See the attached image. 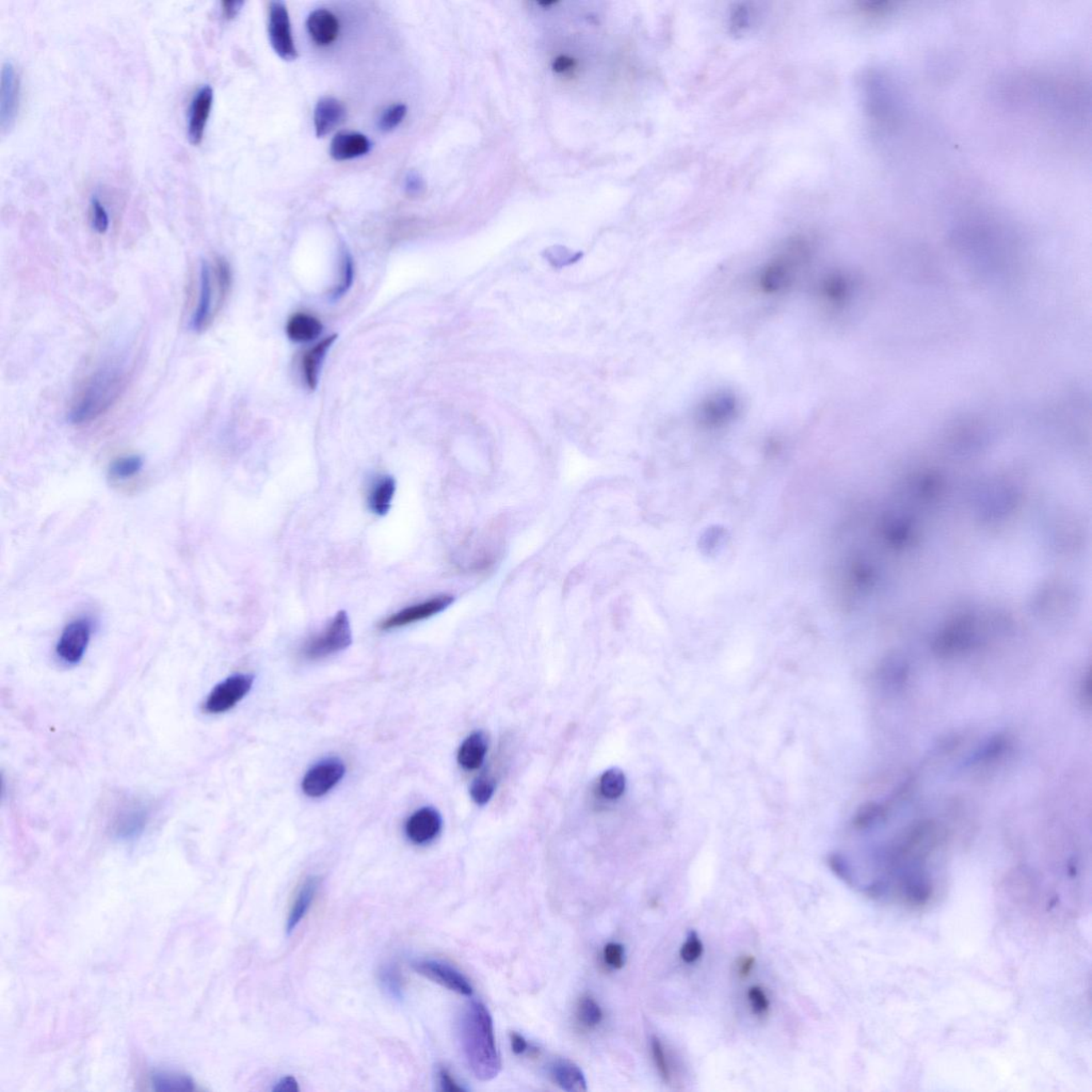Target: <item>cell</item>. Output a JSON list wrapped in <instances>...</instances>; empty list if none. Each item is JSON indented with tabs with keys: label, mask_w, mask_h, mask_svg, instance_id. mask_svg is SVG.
<instances>
[{
	"label": "cell",
	"mask_w": 1092,
	"mask_h": 1092,
	"mask_svg": "<svg viewBox=\"0 0 1092 1092\" xmlns=\"http://www.w3.org/2000/svg\"><path fill=\"white\" fill-rule=\"evenodd\" d=\"M320 886V880L316 876H309L301 883L290 906L288 921H286V933H292L304 920L315 901Z\"/></svg>",
	"instance_id": "e0dca14e"
},
{
	"label": "cell",
	"mask_w": 1092,
	"mask_h": 1092,
	"mask_svg": "<svg viewBox=\"0 0 1092 1092\" xmlns=\"http://www.w3.org/2000/svg\"><path fill=\"white\" fill-rule=\"evenodd\" d=\"M740 402L729 392H719L707 397L697 411V420L703 427L717 429L729 425L740 413Z\"/></svg>",
	"instance_id": "52a82bcc"
},
{
	"label": "cell",
	"mask_w": 1092,
	"mask_h": 1092,
	"mask_svg": "<svg viewBox=\"0 0 1092 1092\" xmlns=\"http://www.w3.org/2000/svg\"><path fill=\"white\" fill-rule=\"evenodd\" d=\"M346 119V108L334 97H324L314 110V125L318 138L327 136Z\"/></svg>",
	"instance_id": "d6986e66"
},
{
	"label": "cell",
	"mask_w": 1092,
	"mask_h": 1092,
	"mask_svg": "<svg viewBox=\"0 0 1092 1092\" xmlns=\"http://www.w3.org/2000/svg\"><path fill=\"white\" fill-rule=\"evenodd\" d=\"M652 1058H653L656 1069L663 1082L669 1084L673 1079V1071L668 1060V1056L663 1048L661 1040L658 1037H653L651 1040Z\"/></svg>",
	"instance_id": "f546056e"
},
{
	"label": "cell",
	"mask_w": 1092,
	"mask_h": 1092,
	"mask_svg": "<svg viewBox=\"0 0 1092 1092\" xmlns=\"http://www.w3.org/2000/svg\"><path fill=\"white\" fill-rule=\"evenodd\" d=\"M213 309V283H211V267L207 262H203L201 269H200V296L198 306H196L194 316L191 320V328L195 332H201L211 325L214 316Z\"/></svg>",
	"instance_id": "2e32d148"
},
{
	"label": "cell",
	"mask_w": 1092,
	"mask_h": 1092,
	"mask_svg": "<svg viewBox=\"0 0 1092 1092\" xmlns=\"http://www.w3.org/2000/svg\"><path fill=\"white\" fill-rule=\"evenodd\" d=\"M510 1040H512V1050L516 1054H523V1053L528 1050V1044L526 1043L523 1036L518 1035L517 1032H512V1034L510 1035Z\"/></svg>",
	"instance_id": "f6af8a7d"
},
{
	"label": "cell",
	"mask_w": 1092,
	"mask_h": 1092,
	"mask_svg": "<svg viewBox=\"0 0 1092 1092\" xmlns=\"http://www.w3.org/2000/svg\"><path fill=\"white\" fill-rule=\"evenodd\" d=\"M371 148V141L362 133L344 132L334 137L330 154L337 161L351 160L367 155Z\"/></svg>",
	"instance_id": "ffe728a7"
},
{
	"label": "cell",
	"mask_w": 1092,
	"mask_h": 1092,
	"mask_svg": "<svg viewBox=\"0 0 1092 1092\" xmlns=\"http://www.w3.org/2000/svg\"><path fill=\"white\" fill-rule=\"evenodd\" d=\"M626 789V776L618 768L605 772L600 781V791L605 798L616 799Z\"/></svg>",
	"instance_id": "484cf974"
},
{
	"label": "cell",
	"mask_w": 1092,
	"mask_h": 1092,
	"mask_svg": "<svg viewBox=\"0 0 1092 1092\" xmlns=\"http://www.w3.org/2000/svg\"><path fill=\"white\" fill-rule=\"evenodd\" d=\"M703 950H705V948H703V943L697 936V933H693L690 934L689 939H687L684 944H683L681 952H679V956H681L682 960L684 961L685 964L691 965L700 959L703 954Z\"/></svg>",
	"instance_id": "8d00e7d4"
},
{
	"label": "cell",
	"mask_w": 1092,
	"mask_h": 1092,
	"mask_svg": "<svg viewBox=\"0 0 1092 1092\" xmlns=\"http://www.w3.org/2000/svg\"><path fill=\"white\" fill-rule=\"evenodd\" d=\"M148 819V810L136 800H125L117 805L110 827L117 838L132 839L141 834Z\"/></svg>",
	"instance_id": "7c38bea8"
},
{
	"label": "cell",
	"mask_w": 1092,
	"mask_h": 1092,
	"mask_svg": "<svg viewBox=\"0 0 1092 1092\" xmlns=\"http://www.w3.org/2000/svg\"><path fill=\"white\" fill-rule=\"evenodd\" d=\"M213 100L214 90L210 85L201 86L192 98L187 127L188 138L191 143H201Z\"/></svg>",
	"instance_id": "9a60e30c"
},
{
	"label": "cell",
	"mask_w": 1092,
	"mask_h": 1092,
	"mask_svg": "<svg viewBox=\"0 0 1092 1092\" xmlns=\"http://www.w3.org/2000/svg\"><path fill=\"white\" fill-rule=\"evenodd\" d=\"M92 225L98 233L103 234L109 227V217L107 211L98 198H92L91 201Z\"/></svg>",
	"instance_id": "74e56055"
},
{
	"label": "cell",
	"mask_w": 1092,
	"mask_h": 1092,
	"mask_svg": "<svg viewBox=\"0 0 1092 1092\" xmlns=\"http://www.w3.org/2000/svg\"><path fill=\"white\" fill-rule=\"evenodd\" d=\"M754 965H756V959L752 956L741 958L738 964V974L742 978L748 977L753 971Z\"/></svg>",
	"instance_id": "ee69618b"
},
{
	"label": "cell",
	"mask_w": 1092,
	"mask_h": 1092,
	"mask_svg": "<svg viewBox=\"0 0 1092 1092\" xmlns=\"http://www.w3.org/2000/svg\"><path fill=\"white\" fill-rule=\"evenodd\" d=\"M453 596L439 595L435 598L425 601V602L413 605V606L404 608V610L397 612L384 620L381 623V630L388 631L393 628H398L408 626V624L416 623L430 618V616L439 614L453 603Z\"/></svg>",
	"instance_id": "4fadbf2b"
},
{
	"label": "cell",
	"mask_w": 1092,
	"mask_h": 1092,
	"mask_svg": "<svg viewBox=\"0 0 1092 1092\" xmlns=\"http://www.w3.org/2000/svg\"><path fill=\"white\" fill-rule=\"evenodd\" d=\"M322 329L324 325L315 316L308 313H296L286 325V334L294 343H309L320 335Z\"/></svg>",
	"instance_id": "603a6c76"
},
{
	"label": "cell",
	"mask_w": 1092,
	"mask_h": 1092,
	"mask_svg": "<svg viewBox=\"0 0 1092 1092\" xmlns=\"http://www.w3.org/2000/svg\"><path fill=\"white\" fill-rule=\"evenodd\" d=\"M439 1086L443 1091L447 1092H461L465 1091V1088L459 1085L458 1082L451 1076L449 1071L442 1069L439 1072Z\"/></svg>",
	"instance_id": "ab89813d"
},
{
	"label": "cell",
	"mask_w": 1092,
	"mask_h": 1092,
	"mask_svg": "<svg viewBox=\"0 0 1092 1092\" xmlns=\"http://www.w3.org/2000/svg\"><path fill=\"white\" fill-rule=\"evenodd\" d=\"M748 1001L752 1012L756 1016L763 1017L767 1015L771 1009V1001L764 989L760 985H752L748 990Z\"/></svg>",
	"instance_id": "d590c367"
},
{
	"label": "cell",
	"mask_w": 1092,
	"mask_h": 1092,
	"mask_svg": "<svg viewBox=\"0 0 1092 1092\" xmlns=\"http://www.w3.org/2000/svg\"><path fill=\"white\" fill-rule=\"evenodd\" d=\"M603 957L605 964L612 969H621L624 965V949L618 943H610L605 946Z\"/></svg>",
	"instance_id": "f35d334b"
},
{
	"label": "cell",
	"mask_w": 1092,
	"mask_h": 1092,
	"mask_svg": "<svg viewBox=\"0 0 1092 1092\" xmlns=\"http://www.w3.org/2000/svg\"><path fill=\"white\" fill-rule=\"evenodd\" d=\"M143 466V460L139 455H127L113 461L109 473L116 479H128L138 474Z\"/></svg>",
	"instance_id": "4316f807"
},
{
	"label": "cell",
	"mask_w": 1092,
	"mask_h": 1092,
	"mask_svg": "<svg viewBox=\"0 0 1092 1092\" xmlns=\"http://www.w3.org/2000/svg\"><path fill=\"white\" fill-rule=\"evenodd\" d=\"M274 1092H297L299 1091V1084L294 1076H284L276 1084L273 1088Z\"/></svg>",
	"instance_id": "b9f144b4"
},
{
	"label": "cell",
	"mask_w": 1092,
	"mask_h": 1092,
	"mask_svg": "<svg viewBox=\"0 0 1092 1092\" xmlns=\"http://www.w3.org/2000/svg\"><path fill=\"white\" fill-rule=\"evenodd\" d=\"M127 372L117 365H107L82 388L69 414L70 422L81 425L100 418L120 398L127 387Z\"/></svg>",
	"instance_id": "7a4b0ae2"
},
{
	"label": "cell",
	"mask_w": 1092,
	"mask_h": 1092,
	"mask_svg": "<svg viewBox=\"0 0 1092 1092\" xmlns=\"http://www.w3.org/2000/svg\"><path fill=\"white\" fill-rule=\"evenodd\" d=\"M153 1083L159 1090H190L192 1083L190 1079L183 1075L170 1074V1072H160L153 1076Z\"/></svg>",
	"instance_id": "f1b7e54d"
},
{
	"label": "cell",
	"mask_w": 1092,
	"mask_h": 1092,
	"mask_svg": "<svg viewBox=\"0 0 1092 1092\" xmlns=\"http://www.w3.org/2000/svg\"><path fill=\"white\" fill-rule=\"evenodd\" d=\"M460 1040L467 1064L476 1079L488 1082L497 1078L502 1062L495 1043L493 1019L481 1001H471L463 1011Z\"/></svg>",
	"instance_id": "6da1fadb"
},
{
	"label": "cell",
	"mask_w": 1092,
	"mask_h": 1092,
	"mask_svg": "<svg viewBox=\"0 0 1092 1092\" xmlns=\"http://www.w3.org/2000/svg\"><path fill=\"white\" fill-rule=\"evenodd\" d=\"M243 5L245 3L242 0H223L221 3L223 14L226 18H234Z\"/></svg>",
	"instance_id": "7bdbcfd3"
},
{
	"label": "cell",
	"mask_w": 1092,
	"mask_h": 1092,
	"mask_svg": "<svg viewBox=\"0 0 1092 1092\" xmlns=\"http://www.w3.org/2000/svg\"><path fill=\"white\" fill-rule=\"evenodd\" d=\"M309 37L320 46L331 45L340 34L339 19L327 9H317L306 21Z\"/></svg>",
	"instance_id": "ac0fdd59"
},
{
	"label": "cell",
	"mask_w": 1092,
	"mask_h": 1092,
	"mask_svg": "<svg viewBox=\"0 0 1092 1092\" xmlns=\"http://www.w3.org/2000/svg\"><path fill=\"white\" fill-rule=\"evenodd\" d=\"M577 1017L584 1027H595L603 1019L602 1009L591 996H584L577 1007Z\"/></svg>",
	"instance_id": "83f0119b"
},
{
	"label": "cell",
	"mask_w": 1092,
	"mask_h": 1092,
	"mask_svg": "<svg viewBox=\"0 0 1092 1092\" xmlns=\"http://www.w3.org/2000/svg\"><path fill=\"white\" fill-rule=\"evenodd\" d=\"M495 792V783L488 776L479 777L471 787V798L479 805L489 803Z\"/></svg>",
	"instance_id": "1f68e13d"
},
{
	"label": "cell",
	"mask_w": 1092,
	"mask_h": 1092,
	"mask_svg": "<svg viewBox=\"0 0 1092 1092\" xmlns=\"http://www.w3.org/2000/svg\"><path fill=\"white\" fill-rule=\"evenodd\" d=\"M336 337V335L325 337L320 343L309 349L302 356V375H304L306 386L309 390H315L317 387L322 362H324L325 357L327 356V352L331 348L334 341H335Z\"/></svg>",
	"instance_id": "44dd1931"
},
{
	"label": "cell",
	"mask_w": 1092,
	"mask_h": 1092,
	"mask_svg": "<svg viewBox=\"0 0 1092 1092\" xmlns=\"http://www.w3.org/2000/svg\"><path fill=\"white\" fill-rule=\"evenodd\" d=\"M407 115V106L397 104L391 106L382 113L379 120V129L382 132H392L398 127Z\"/></svg>",
	"instance_id": "d6a6232c"
},
{
	"label": "cell",
	"mask_w": 1092,
	"mask_h": 1092,
	"mask_svg": "<svg viewBox=\"0 0 1092 1092\" xmlns=\"http://www.w3.org/2000/svg\"><path fill=\"white\" fill-rule=\"evenodd\" d=\"M215 276L217 280L220 301L226 300L231 286V270L229 263L223 257L216 259Z\"/></svg>",
	"instance_id": "836d02e7"
},
{
	"label": "cell",
	"mask_w": 1092,
	"mask_h": 1092,
	"mask_svg": "<svg viewBox=\"0 0 1092 1092\" xmlns=\"http://www.w3.org/2000/svg\"><path fill=\"white\" fill-rule=\"evenodd\" d=\"M811 251L812 242L805 236L789 239L780 252L762 269L759 278L762 292L779 294L791 288L797 273L810 258Z\"/></svg>",
	"instance_id": "3957f363"
},
{
	"label": "cell",
	"mask_w": 1092,
	"mask_h": 1092,
	"mask_svg": "<svg viewBox=\"0 0 1092 1092\" xmlns=\"http://www.w3.org/2000/svg\"><path fill=\"white\" fill-rule=\"evenodd\" d=\"M352 642L351 622L345 611H340L324 631L305 642L302 655L309 661H318L347 649Z\"/></svg>",
	"instance_id": "277c9868"
},
{
	"label": "cell",
	"mask_w": 1092,
	"mask_h": 1092,
	"mask_svg": "<svg viewBox=\"0 0 1092 1092\" xmlns=\"http://www.w3.org/2000/svg\"><path fill=\"white\" fill-rule=\"evenodd\" d=\"M345 775V765L339 759H328L313 766L302 780L305 795L317 798L339 784Z\"/></svg>",
	"instance_id": "30bf717a"
},
{
	"label": "cell",
	"mask_w": 1092,
	"mask_h": 1092,
	"mask_svg": "<svg viewBox=\"0 0 1092 1092\" xmlns=\"http://www.w3.org/2000/svg\"><path fill=\"white\" fill-rule=\"evenodd\" d=\"M413 968L420 975L443 985L450 991L465 996L473 995V987L469 980L457 969L445 962L434 959L419 960L414 962Z\"/></svg>",
	"instance_id": "ba28073f"
},
{
	"label": "cell",
	"mask_w": 1092,
	"mask_h": 1092,
	"mask_svg": "<svg viewBox=\"0 0 1092 1092\" xmlns=\"http://www.w3.org/2000/svg\"><path fill=\"white\" fill-rule=\"evenodd\" d=\"M253 677L250 674H234L219 683L204 702V710L208 714H222L233 709L252 689Z\"/></svg>",
	"instance_id": "5b68a950"
},
{
	"label": "cell",
	"mask_w": 1092,
	"mask_h": 1092,
	"mask_svg": "<svg viewBox=\"0 0 1092 1092\" xmlns=\"http://www.w3.org/2000/svg\"><path fill=\"white\" fill-rule=\"evenodd\" d=\"M381 983L392 996L402 997L403 992V978L402 972L395 965L386 966L380 973Z\"/></svg>",
	"instance_id": "4dcf8cb0"
},
{
	"label": "cell",
	"mask_w": 1092,
	"mask_h": 1092,
	"mask_svg": "<svg viewBox=\"0 0 1092 1092\" xmlns=\"http://www.w3.org/2000/svg\"><path fill=\"white\" fill-rule=\"evenodd\" d=\"M424 188L423 180L415 173H411L407 176L406 192L408 195L418 196L422 194Z\"/></svg>",
	"instance_id": "60d3db41"
},
{
	"label": "cell",
	"mask_w": 1092,
	"mask_h": 1092,
	"mask_svg": "<svg viewBox=\"0 0 1092 1092\" xmlns=\"http://www.w3.org/2000/svg\"><path fill=\"white\" fill-rule=\"evenodd\" d=\"M549 1074H551L554 1083L557 1084L564 1091L581 1092L587 1090V1082L583 1071L569 1060H555L549 1067Z\"/></svg>",
	"instance_id": "7402d4cb"
},
{
	"label": "cell",
	"mask_w": 1092,
	"mask_h": 1092,
	"mask_svg": "<svg viewBox=\"0 0 1092 1092\" xmlns=\"http://www.w3.org/2000/svg\"><path fill=\"white\" fill-rule=\"evenodd\" d=\"M488 751V738L482 732L471 734L462 742L458 752V762L466 771L481 767Z\"/></svg>",
	"instance_id": "cb8c5ba5"
},
{
	"label": "cell",
	"mask_w": 1092,
	"mask_h": 1092,
	"mask_svg": "<svg viewBox=\"0 0 1092 1092\" xmlns=\"http://www.w3.org/2000/svg\"><path fill=\"white\" fill-rule=\"evenodd\" d=\"M268 34L270 44L278 57L285 61L297 58L288 8L282 2L270 3Z\"/></svg>",
	"instance_id": "8992f818"
},
{
	"label": "cell",
	"mask_w": 1092,
	"mask_h": 1092,
	"mask_svg": "<svg viewBox=\"0 0 1092 1092\" xmlns=\"http://www.w3.org/2000/svg\"><path fill=\"white\" fill-rule=\"evenodd\" d=\"M353 276H355V267H353L352 258L351 254L344 251L343 259H341V282L333 294L334 299H339L340 297L347 293L352 284Z\"/></svg>",
	"instance_id": "e575fe53"
},
{
	"label": "cell",
	"mask_w": 1092,
	"mask_h": 1092,
	"mask_svg": "<svg viewBox=\"0 0 1092 1092\" xmlns=\"http://www.w3.org/2000/svg\"><path fill=\"white\" fill-rule=\"evenodd\" d=\"M21 94V81L17 69L11 61H5L2 66V82H0V127L6 133L13 127L17 117Z\"/></svg>",
	"instance_id": "9c48e42d"
},
{
	"label": "cell",
	"mask_w": 1092,
	"mask_h": 1092,
	"mask_svg": "<svg viewBox=\"0 0 1092 1092\" xmlns=\"http://www.w3.org/2000/svg\"><path fill=\"white\" fill-rule=\"evenodd\" d=\"M91 634L92 626L89 620L80 619L70 622L59 639L56 647L57 655L70 665L80 663L88 647Z\"/></svg>",
	"instance_id": "8fae6325"
},
{
	"label": "cell",
	"mask_w": 1092,
	"mask_h": 1092,
	"mask_svg": "<svg viewBox=\"0 0 1092 1092\" xmlns=\"http://www.w3.org/2000/svg\"><path fill=\"white\" fill-rule=\"evenodd\" d=\"M441 829V815L432 808L420 809L406 823L408 839L416 845H426L432 842L439 835Z\"/></svg>",
	"instance_id": "5bb4252c"
},
{
	"label": "cell",
	"mask_w": 1092,
	"mask_h": 1092,
	"mask_svg": "<svg viewBox=\"0 0 1092 1092\" xmlns=\"http://www.w3.org/2000/svg\"><path fill=\"white\" fill-rule=\"evenodd\" d=\"M396 491L395 479L388 475L381 476L372 483L368 494V505L372 512L384 516L391 508L392 500Z\"/></svg>",
	"instance_id": "d4e9b609"
}]
</instances>
